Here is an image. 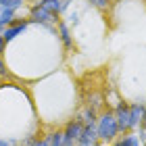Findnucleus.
I'll return each instance as SVG.
<instances>
[{
  "label": "nucleus",
  "instance_id": "13",
  "mask_svg": "<svg viewBox=\"0 0 146 146\" xmlns=\"http://www.w3.org/2000/svg\"><path fill=\"white\" fill-rule=\"evenodd\" d=\"M15 19H17V11H13V9H2L0 11V23H2L4 27H9Z\"/></svg>",
  "mask_w": 146,
  "mask_h": 146
},
{
  "label": "nucleus",
  "instance_id": "18",
  "mask_svg": "<svg viewBox=\"0 0 146 146\" xmlns=\"http://www.w3.org/2000/svg\"><path fill=\"white\" fill-rule=\"evenodd\" d=\"M4 48H6V42H4V38L0 36V56H2V52H4Z\"/></svg>",
  "mask_w": 146,
  "mask_h": 146
},
{
  "label": "nucleus",
  "instance_id": "11",
  "mask_svg": "<svg viewBox=\"0 0 146 146\" xmlns=\"http://www.w3.org/2000/svg\"><path fill=\"white\" fill-rule=\"evenodd\" d=\"M77 119H79V121H82L84 125H94V123H96V119H98V113H96L94 109L86 107V109L77 115Z\"/></svg>",
  "mask_w": 146,
  "mask_h": 146
},
{
  "label": "nucleus",
  "instance_id": "3",
  "mask_svg": "<svg viewBox=\"0 0 146 146\" xmlns=\"http://www.w3.org/2000/svg\"><path fill=\"white\" fill-rule=\"evenodd\" d=\"M115 119H117V125H119V131L121 134H127L131 131V117H129V102H117L115 107Z\"/></svg>",
  "mask_w": 146,
  "mask_h": 146
},
{
  "label": "nucleus",
  "instance_id": "7",
  "mask_svg": "<svg viewBox=\"0 0 146 146\" xmlns=\"http://www.w3.org/2000/svg\"><path fill=\"white\" fill-rule=\"evenodd\" d=\"M84 127L86 125L79 121V119L75 117V119H71V121L65 125V129H63V136L67 138V140H73V142H77L79 138H82V134H84Z\"/></svg>",
  "mask_w": 146,
  "mask_h": 146
},
{
  "label": "nucleus",
  "instance_id": "21",
  "mask_svg": "<svg viewBox=\"0 0 146 146\" xmlns=\"http://www.w3.org/2000/svg\"><path fill=\"white\" fill-rule=\"evenodd\" d=\"M2 2H6V0H0V4H2Z\"/></svg>",
  "mask_w": 146,
  "mask_h": 146
},
{
  "label": "nucleus",
  "instance_id": "15",
  "mask_svg": "<svg viewBox=\"0 0 146 146\" xmlns=\"http://www.w3.org/2000/svg\"><path fill=\"white\" fill-rule=\"evenodd\" d=\"M23 2H25V0H6V2L0 4V11H2V9H13V11H17L19 6H23Z\"/></svg>",
  "mask_w": 146,
  "mask_h": 146
},
{
  "label": "nucleus",
  "instance_id": "2",
  "mask_svg": "<svg viewBox=\"0 0 146 146\" xmlns=\"http://www.w3.org/2000/svg\"><path fill=\"white\" fill-rule=\"evenodd\" d=\"M29 23H38V25H44V27H54L58 23V17H54L52 13H48L46 9H42L40 4H34L29 9Z\"/></svg>",
  "mask_w": 146,
  "mask_h": 146
},
{
  "label": "nucleus",
  "instance_id": "20",
  "mask_svg": "<svg viewBox=\"0 0 146 146\" xmlns=\"http://www.w3.org/2000/svg\"><path fill=\"white\" fill-rule=\"evenodd\" d=\"M65 2H73V0H65Z\"/></svg>",
  "mask_w": 146,
  "mask_h": 146
},
{
  "label": "nucleus",
  "instance_id": "9",
  "mask_svg": "<svg viewBox=\"0 0 146 146\" xmlns=\"http://www.w3.org/2000/svg\"><path fill=\"white\" fill-rule=\"evenodd\" d=\"M140 136L136 134V131H127V134H121L117 138L115 142H113V146H140Z\"/></svg>",
  "mask_w": 146,
  "mask_h": 146
},
{
  "label": "nucleus",
  "instance_id": "8",
  "mask_svg": "<svg viewBox=\"0 0 146 146\" xmlns=\"http://www.w3.org/2000/svg\"><path fill=\"white\" fill-rule=\"evenodd\" d=\"M98 131H96V123L94 125H86L82 138L77 140V146H96L98 144Z\"/></svg>",
  "mask_w": 146,
  "mask_h": 146
},
{
  "label": "nucleus",
  "instance_id": "12",
  "mask_svg": "<svg viewBox=\"0 0 146 146\" xmlns=\"http://www.w3.org/2000/svg\"><path fill=\"white\" fill-rule=\"evenodd\" d=\"M44 142H46V146H63V129H56V131L46 134Z\"/></svg>",
  "mask_w": 146,
  "mask_h": 146
},
{
  "label": "nucleus",
  "instance_id": "16",
  "mask_svg": "<svg viewBox=\"0 0 146 146\" xmlns=\"http://www.w3.org/2000/svg\"><path fill=\"white\" fill-rule=\"evenodd\" d=\"M23 146H46L44 136H42V138H38V136H29L27 140H25V144H23Z\"/></svg>",
  "mask_w": 146,
  "mask_h": 146
},
{
  "label": "nucleus",
  "instance_id": "17",
  "mask_svg": "<svg viewBox=\"0 0 146 146\" xmlns=\"http://www.w3.org/2000/svg\"><path fill=\"white\" fill-rule=\"evenodd\" d=\"M19 142L17 140H4V138H0V146H17Z\"/></svg>",
  "mask_w": 146,
  "mask_h": 146
},
{
  "label": "nucleus",
  "instance_id": "5",
  "mask_svg": "<svg viewBox=\"0 0 146 146\" xmlns=\"http://www.w3.org/2000/svg\"><path fill=\"white\" fill-rule=\"evenodd\" d=\"M146 115V104L144 102H129V117H131V131L142 127Z\"/></svg>",
  "mask_w": 146,
  "mask_h": 146
},
{
  "label": "nucleus",
  "instance_id": "10",
  "mask_svg": "<svg viewBox=\"0 0 146 146\" xmlns=\"http://www.w3.org/2000/svg\"><path fill=\"white\" fill-rule=\"evenodd\" d=\"M58 38L65 46V50H73V38H71V31H69V25L65 21H58Z\"/></svg>",
  "mask_w": 146,
  "mask_h": 146
},
{
  "label": "nucleus",
  "instance_id": "1",
  "mask_svg": "<svg viewBox=\"0 0 146 146\" xmlns=\"http://www.w3.org/2000/svg\"><path fill=\"white\" fill-rule=\"evenodd\" d=\"M96 131H98V138L104 140L107 144H113L119 138V125H117V119H115V113L113 111H102L96 119Z\"/></svg>",
  "mask_w": 146,
  "mask_h": 146
},
{
  "label": "nucleus",
  "instance_id": "14",
  "mask_svg": "<svg viewBox=\"0 0 146 146\" xmlns=\"http://www.w3.org/2000/svg\"><path fill=\"white\" fill-rule=\"evenodd\" d=\"M86 2L92 4V6L98 9V11H109L111 4H113V0H86Z\"/></svg>",
  "mask_w": 146,
  "mask_h": 146
},
{
  "label": "nucleus",
  "instance_id": "4",
  "mask_svg": "<svg viewBox=\"0 0 146 146\" xmlns=\"http://www.w3.org/2000/svg\"><path fill=\"white\" fill-rule=\"evenodd\" d=\"M29 27V19H15V21H13L9 27L4 29V34H2V38H4V42L9 44V42H13V40H15L17 36H21L25 29Z\"/></svg>",
  "mask_w": 146,
  "mask_h": 146
},
{
  "label": "nucleus",
  "instance_id": "6",
  "mask_svg": "<svg viewBox=\"0 0 146 146\" xmlns=\"http://www.w3.org/2000/svg\"><path fill=\"white\" fill-rule=\"evenodd\" d=\"M36 4H40L42 9H46L48 13H52L54 17H61L63 13L69 9L71 2H65V0H38Z\"/></svg>",
  "mask_w": 146,
  "mask_h": 146
},
{
  "label": "nucleus",
  "instance_id": "19",
  "mask_svg": "<svg viewBox=\"0 0 146 146\" xmlns=\"http://www.w3.org/2000/svg\"><path fill=\"white\" fill-rule=\"evenodd\" d=\"M69 19H71V23H73V25H77V23H79V21H77V13H73Z\"/></svg>",
  "mask_w": 146,
  "mask_h": 146
}]
</instances>
